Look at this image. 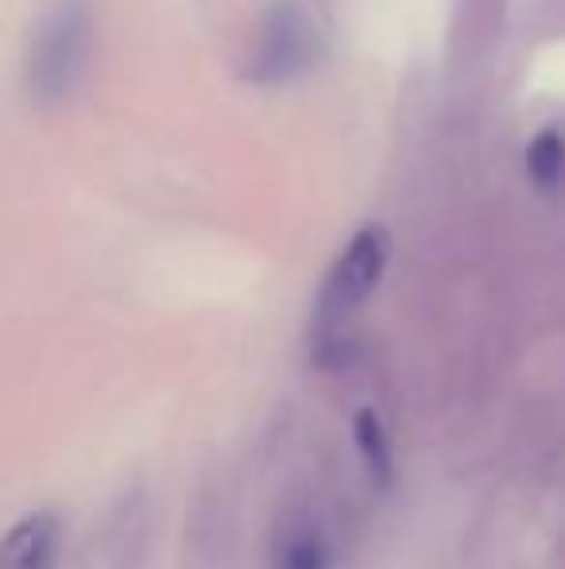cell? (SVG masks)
Returning <instances> with one entry per match:
<instances>
[{"label":"cell","instance_id":"6da1fadb","mask_svg":"<svg viewBox=\"0 0 565 569\" xmlns=\"http://www.w3.org/2000/svg\"><path fill=\"white\" fill-rule=\"evenodd\" d=\"M85 59H90V16L78 0H59L43 16L31 43L28 59V86L39 101H67L85 78Z\"/></svg>","mask_w":565,"mask_h":569},{"label":"cell","instance_id":"7a4b0ae2","mask_svg":"<svg viewBox=\"0 0 565 569\" xmlns=\"http://www.w3.org/2000/svg\"><path fill=\"white\" fill-rule=\"evenodd\" d=\"M392 260V237L384 226H364L353 232V240L345 244V252L333 260L330 276L322 279L317 291L314 322L317 330H337L345 326L364 302L372 299V291L380 287Z\"/></svg>","mask_w":565,"mask_h":569},{"label":"cell","instance_id":"3957f363","mask_svg":"<svg viewBox=\"0 0 565 569\" xmlns=\"http://www.w3.org/2000/svg\"><path fill=\"white\" fill-rule=\"evenodd\" d=\"M62 523L54 511H28L16 519L12 531L4 535L0 550V569H54L59 566Z\"/></svg>","mask_w":565,"mask_h":569},{"label":"cell","instance_id":"277c9868","mask_svg":"<svg viewBox=\"0 0 565 569\" xmlns=\"http://www.w3.org/2000/svg\"><path fill=\"white\" fill-rule=\"evenodd\" d=\"M353 442L372 485L376 488L392 485V442H387V427L376 407H361V411L353 415Z\"/></svg>","mask_w":565,"mask_h":569},{"label":"cell","instance_id":"5b68a950","mask_svg":"<svg viewBox=\"0 0 565 569\" xmlns=\"http://www.w3.org/2000/svg\"><path fill=\"white\" fill-rule=\"evenodd\" d=\"M306 36H310L306 23H302L291 8L275 12V23H272V31H268V51H264V70H268V74L283 78L286 70H299Z\"/></svg>","mask_w":565,"mask_h":569},{"label":"cell","instance_id":"8992f818","mask_svg":"<svg viewBox=\"0 0 565 569\" xmlns=\"http://www.w3.org/2000/svg\"><path fill=\"white\" fill-rule=\"evenodd\" d=\"M527 174L543 194H562L565 190V136L546 128L527 148Z\"/></svg>","mask_w":565,"mask_h":569},{"label":"cell","instance_id":"52a82bcc","mask_svg":"<svg viewBox=\"0 0 565 569\" xmlns=\"http://www.w3.org/2000/svg\"><path fill=\"white\" fill-rule=\"evenodd\" d=\"M272 569H330V542L314 527H294L275 547Z\"/></svg>","mask_w":565,"mask_h":569}]
</instances>
